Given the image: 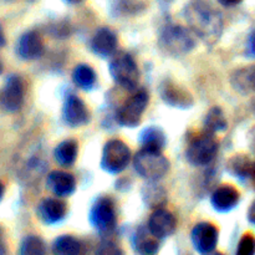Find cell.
<instances>
[{"instance_id": "6da1fadb", "label": "cell", "mask_w": 255, "mask_h": 255, "mask_svg": "<svg viewBox=\"0 0 255 255\" xmlns=\"http://www.w3.org/2000/svg\"><path fill=\"white\" fill-rule=\"evenodd\" d=\"M186 20L192 31L206 44L218 41L223 31L221 14L203 0L192 1L186 9Z\"/></svg>"}, {"instance_id": "7a4b0ae2", "label": "cell", "mask_w": 255, "mask_h": 255, "mask_svg": "<svg viewBox=\"0 0 255 255\" xmlns=\"http://www.w3.org/2000/svg\"><path fill=\"white\" fill-rule=\"evenodd\" d=\"M133 167L137 173L148 181H157L169 171V161L159 149L142 147L133 157Z\"/></svg>"}, {"instance_id": "3957f363", "label": "cell", "mask_w": 255, "mask_h": 255, "mask_svg": "<svg viewBox=\"0 0 255 255\" xmlns=\"http://www.w3.org/2000/svg\"><path fill=\"white\" fill-rule=\"evenodd\" d=\"M218 149L219 142L216 134L204 131L189 142L186 151L187 161L196 167L208 166L216 158Z\"/></svg>"}, {"instance_id": "277c9868", "label": "cell", "mask_w": 255, "mask_h": 255, "mask_svg": "<svg viewBox=\"0 0 255 255\" xmlns=\"http://www.w3.org/2000/svg\"><path fill=\"white\" fill-rule=\"evenodd\" d=\"M161 47L172 56L188 54L196 46L193 32L181 25H168L164 27L159 39Z\"/></svg>"}, {"instance_id": "5b68a950", "label": "cell", "mask_w": 255, "mask_h": 255, "mask_svg": "<svg viewBox=\"0 0 255 255\" xmlns=\"http://www.w3.org/2000/svg\"><path fill=\"white\" fill-rule=\"evenodd\" d=\"M109 71L114 81L124 89H136L139 84V70L136 60L126 52L116 55L110 62Z\"/></svg>"}, {"instance_id": "8992f818", "label": "cell", "mask_w": 255, "mask_h": 255, "mask_svg": "<svg viewBox=\"0 0 255 255\" xmlns=\"http://www.w3.org/2000/svg\"><path fill=\"white\" fill-rule=\"evenodd\" d=\"M131 149L122 139L112 138L105 143L101 156V167L110 174H119L131 162Z\"/></svg>"}, {"instance_id": "52a82bcc", "label": "cell", "mask_w": 255, "mask_h": 255, "mask_svg": "<svg viewBox=\"0 0 255 255\" xmlns=\"http://www.w3.org/2000/svg\"><path fill=\"white\" fill-rule=\"evenodd\" d=\"M149 96L144 90L137 91L124 102L116 114L119 125L128 128H134L141 124L142 116L148 106Z\"/></svg>"}, {"instance_id": "ba28073f", "label": "cell", "mask_w": 255, "mask_h": 255, "mask_svg": "<svg viewBox=\"0 0 255 255\" xmlns=\"http://www.w3.org/2000/svg\"><path fill=\"white\" fill-rule=\"evenodd\" d=\"M90 223L100 233H111L117 226V212L114 199L101 197L94 203L89 214Z\"/></svg>"}, {"instance_id": "9c48e42d", "label": "cell", "mask_w": 255, "mask_h": 255, "mask_svg": "<svg viewBox=\"0 0 255 255\" xmlns=\"http://www.w3.org/2000/svg\"><path fill=\"white\" fill-rule=\"evenodd\" d=\"M192 243L201 255H209L218 246L219 232L211 222H201L192 229Z\"/></svg>"}, {"instance_id": "30bf717a", "label": "cell", "mask_w": 255, "mask_h": 255, "mask_svg": "<svg viewBox=\"0 0 255 255\" xmlns=\"http://www.w3.org/2000/svg\"><path fill=\"white\" fill-rule=\"evenodd\" d=\"M62 120L71 128H79L90 121V112L86 104L77 95L69 94L62 106Z\"/></svg>"}, {"instance_id": "8fae6325", "label": "cell", "mask_w": 255, "mask_h": 255, "mask_svg": "<svg viewBox=\"0 0 255 255\" xmlns=\"http://www.w3.org/2000/svg\"><path fill=\"white\" fill-rule=\"evenodd\" d=\"M25 97V86L21 77L17 75H11L5 81L2 87L1 95H0V101L1 106L7 112H16L21 109L24 104Z\"/></svg>"}, {"instance_id": "7c38bea8", "label": "cell", "mask_w": 255, "mask_h": 255, "mask_svg": "<svg viewBox=\"0 0 255 255\" xmlns=\"http://www.w3.org/2000/svg\"><path fill=\"white\" fill-rule=\"evenodd\" d=\"M148 231L156 238L164 239L171 237L177 228V219L172 212L164 208H156L152 212L147 224Z\"/></svg>"}, {"instance_id": "4fadbf2b", "label": "cell", "mask_w": 255, "mask_h": 255, "mask_svg": "<svg viewBox=\"0 0 255 255\" xmlns=\"http://www.w3.org/2000/svg\"><path fill=\"white\" fill-rule=\"evenodd\" d=\"M46 188L55 197L66 198V197L74 194L75 189H76V179H75L74 174H71L70 172L55 169L47 174Z\"/></svg>"}, {"instance_id": "5bb4252c", "label": "cell", "mask_w": 255, "mask_h": 255, "mask_svg": "<svg viewBox=\"0 0 255 255\" xmlns=\"http://www.w3.org/2000/svg\"><path fill=\"white\" fill-rule=\"evenodd\" d=\"M117 47H119V39L109 27L99 29L91 39V50L95 55L102 59L114 56L117 51Z\"/></svg>"}, {"instance_id": "9a60e30c", "label": "cell", "mask_w": 255, "mask_h": 255, "mask_svg": "<svg viewBox=\"0 0 255 255\" xmlns=\"http://www.w3.org/2000/svg\"><path fill=\"white\" fill-rule=\"evenodd\" d=\"M66 213L67 204L60 197H47L37 206V216L45 224L60 223Z\"/></svg>"}, {"instance_id": "2e32d148", "label": "cell", "mask_w": 255, "mask_h": 255, "mask_svg": "<svg viewBox=\"0 0 255 255\" xmlns=\"http://www.w3.org/2000/svg\"><path fill=\"white\" fill-rule=\"evenodd\" d=\"M241 202V192L232 184H222L214 189L211 203L217 212L227 213L236 208Z\"/></svg>"}, {"instance_id": "e0dca14e", "label": "cell", "mask_w": 255, "mask_h": 255, "mask_svg": "<svg viewBox=\"0 0 255 255\" xmlns=\"http://www.w3.org/2000/svg\"><path fill=\"white\" fill-rule=\"evenodd\" d=\"M44 52V42L36 31H26L20 36L16 45L17 56L25 61L39 59Z\"/></svg>"}, {"instance_id": "ac0fdd59", "label": "cell", "mask_w": 255, "mask_h": 255, "mask_svg": "<svg viewBox=\"0 0 255 255\" xmlns=\"http://www.w3.org/2000/svg\"><path fill=\"white\" fill-rule=\"evenodd\" d=\"M161 96L167 105L178 109H189L193 105L192 95L183 87L168 80L161 85Z\"/></svg>"}, {"instance_id": "d6986e66", "label": "cell", "mask_w": 255, "mask_h": 255, "mask_svg": "<svg viewBox=\"0 0 255 255\" xmlns=\"http://www.w3.org/2000/svg\"><path fill=\"white\" fill-rule=\"evenodd\" d=\"M79 154V144L75 139H64L54 149V159L60 167L70 168L75 164Z\"/></svg>"}, {"instance_id": "ffe728a7", "label": "cell", "mask_w": 255, "mask_h": 255, "mask_svg": "<svg viewBox=\"0 0 255 255\" xmlns=\"http://www.w3.org/2000/svg\"><path fill=\"white\" fill-rule=\"evenodd\" d=\"M72 81L79 89L91 91L97 82V75L90 65L80 64L72 71Z\"/></svg>"}, {"instance_id": "44dd1931", "label": "cell", "mask_w": 255, "mask_h": 255, "mask_svg": "<svg viewBox=\"0 0 255 255\" xmlns=\"http://www.w3.org/2000/svg\"><path fill=\"white\" fill-rule=\"evenodd\" d=\"M159 239L156 238L148 228H139L134 234V247L141 254L154 255L159 249Z\"/></svg>"}, {"instance_id": "7402d4cb", "label": "cell", "mask_w": 255, "mask_h": 255, "mask_svg": "<svg viewBox=\"0 0 255 255\" xmlns=\"http://www.w3.org/2000/svg\"><path fill=\"white\" fill-rule=\"evenodd\" d=\"M253 166L254 162L251 161L248 156L246 154H237V156L232 157L231 161L228 162V171L231 174H233L236 178L239 179H252V174H253Z\"/></svg>"}, {"instance_id": "603a6c76", "label": "cell", "mask_w": 255, "mask_h": 255, "mask_svg": "<svg viewBox=\"0 0 255 255\" xmlns=\"http://www.w3.org/2000/svg\"><path fill=\"white\" fill-rule=\"evenodd\" d=\"M139 142H141L142 147L162 151L163 147L166 146V134L159 127H147L139 134Z\"/></svg>"}, {"instance_id": "cb8c5ba5", "label": "cell", "mask_w": 255, "mask_h": 255, "mask_svg": "<svg viewBox=\"0 0 255 255\" xmlns=\"http://www.w3.org/2000/svg\"><path fill=\"white\" fill-rule=\"evenodd\" d=\"M51 251L54 255H80L81 243L72 236H60L52 243Z\"/></svg>"}, {"instance_id": "d4e9b609", "label": "cell", "mask_w": 255, "mask_h": 255, "mask_svg": "<svg viewBox=\"0 0 255 255\" xmlns=\"http://www.w3.org/2000/svg\"><path fill=\"white\" fill-rule=\"evenodd\" d=\"M204 127H206V131L214 134L217 132H223L228 128V122H227L226 116L219 107H213L212 110H209L206 120H204Z\"/></svg>"}, {"instance_id": "484cf974", "label": "cell", "mask_w": 255, "mask_h": 255, "mask_svg": "<svg viewBox=\"0 0 255 255\" xmlns=\"http://www.w3.org/2000/svg\"><path fill=\"white\" fill-rule=\"evenodd\" d=\"M19 255H46V244L40 237L27 236L20 244Z\"/></svg>"}, {"instance_id": "4316f807", "label": "cell", "mask_w": 255, "mask_h": 255, "mask_svg": "<svg viewBox=\"0 0 255 255\" xmlns=\"http://www.w3.org/2000/svg\"><path fill=\"white\" fill-rule=\"evenodd\" d=\"M236 255H255V236L253 233H244L239 239Z\"/></svg>"}, {"instance_id": "83f0119b", "label": "cell", "mask_w": 255, "mask_h": 255, "mask_svg": "<svg viewBox=\"0 0 255 255\" xmlns=\"http://www.w3.org/2000/svg\"><path fill=\"white\" fill-rule=\"evenodd\" d=\"M144 201L152 208H159L161 203L164 201V192L162 188H158L157 186H147L146 192H144Z\"/></svg>"}, {"instance_id": "f1b7e54d", "label": "cell", "mask_w": 255, "mask_h": 255, "mask_svg": "<svg viewBox=\"0 0 255 255\" xmlns=\"http://www.w3.org/2000/svg\"><path fill=\"white\" fill-rule=\"evenodd\" d=\"M95 255H125L119 244L111 241H105L97 247Z\"/></svg>"}, {"instance_id": "f546056e", "label": "cell", "mask_w": 255, "mask_h": 255, "mask_svg": "<svg viewBox=\"0 0 255 255\" xmlns=\"http://www.w3.org/2000/svg\"><path fill=\"white\" fill-rule=\"evenodd\" d=\"M247 55L251 57H255V30L248 37V42H247Z\"/></svg>"}, {"instance_id": "4dcf8cb0", "label": "cell", "mask_w": 255, "mask_h": 255, "mask_svg": "<svg viewBox=\"0 0 255 255\" xmlns=\"http://www.w3.org/2000/svg\"><path fill=\"white\" fill-rule=\"evenodd\" d=\"M0 255H7L6 241H5V234L1 227H0Z\"/></svg>"}, {"instance_id": "1f68e13d", "label": "cell", "mask_w": 255, "mask_h": 255, "mask_svg": "<svg viewBox=\"0 0 255 255\" xmlns=\"http://www.w3.org/2000/svg\"><path fill=\"white\" fill-rule=\"evenodd\" d=\"M247 218H248L249 223H251L252 226L255 227V199L252 202L251 207H249L248 213H247Z\"/></svg>"}, {"instance_id": "d6a6232c", "label": "cell", "mask_w": 255, "mask_h": 255, "mask_svg": "<svg viewBox=\"0 0 255 255\" xmlns=\"http://www.w3.org/2000/svg\"><path fill=\"white\" fill-rule=\"evenodd\" d=\"M243 0H218V2L221 5L226 7H231V6H236V5L241 4Z\"/></svg>"}, {"instance_id": "836d02e7", "label": "cell", "mask_w": 255, "mask_h": 255, "mask_svg": "<svg viewBox=\"0 0 255 255\" xmlns=\"http://www.w3.org/2000/svg\"><path fill=\"white\" fill-rule=\"evenodd\" d=\"M5 34H4V30H2L1 24H0V49L5 45Z\"/></svg>"}, {"instance_id": "e575fe53", "label": "cell", "mask_w": 255, "mask_h": 255, "mask_svg": "<svg viewBox=\"0 0 255 255\" xmlns=\"http://www.w3.org/2000/svg\"><path fill=\"white\" fill-rule=\"evenodd\" d=\"M64 1L67 2V4L75 5V4H80V2H82L84 0H64Z\"/></svg>"}, {"instance_id": "d590c367", "label": "cell", "mask_w": 255, "mask_h": 255, "mask_svg": "<svg viewBox=\"0 0 255 255\" xmlns=\"http://www.w3.org/2000/svg\"><path fill=\"white\" fill-rule=\"evenodd\" d=\"M2 196H4V186H2L1 182H0V201L2 199Z\"/></svg>"}, {"instance_id": "8d00e7d4", "label": "cell", "mask_w": 255, "mask_h": 255, "mask_svg": "<svg viewBox=\"0 0 255 255\" xmlns=\"http://www.w3.org/2000/svg\"><path fill=\"white\" fill-rule=\"evenodd\" d=\"M252 181H253L254 184H255V162H254V166H253V174H252Z\"/></svg>"}, {"instance_id": "74e56055", "label": "cell", "mask_w": 255, "mask_h": 255, "mask_svg": "<svg viewBox=\"0 0 255 255\" xmlns=\"http://www.w3.org/2000/svg\"><path fill=\"white\" fill-rule=\"evenodd\" d=\"M2 72V65H1V62H0V74H1Z\"/></svg>"}, {"instance_id": "f35d334b", "label": "cell", "mask_w": 255, "mask_h": 255, "mask_svg": "<svg viewBox=\"0 0 255 255\" xmlns=\"http://www.w3.org/2000/svg\"><path fill=\"white\" fill-rule=\"evenodd\" d=\"M216 255H224V254H222V253H217Z\"/></svg>"}]
</instances>
